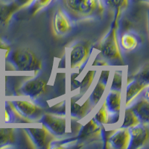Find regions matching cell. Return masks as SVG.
I'll return each mask as SVG.
<instances>
[{"label": "cell", "mask_w": 149, "mask_h": 149, "mask_svg": "<svg viewBox=\"0 0 149 149\" xmlns=\"http://www.w3.org/2000/svg\"><path fill=\"white\" fill-rule=\"evenodd\" d=\"M61 8L74 23L101 19L107 10L104 0H60Z\"/></svg>", "instance_id": "6da1fadb"}, {"label": "cell", "mask_w": 149, "mask_h": 149, "mask_svg": "<svg viewBox=\"0 0 149 149\" xmlns=\"http://www.w3.org/2000/svg\"><path fill=\"white\" fill-rule=\"evenodd\" d=\"M16 71L39 72L42 68V62L37 54L29 48H17L10 49L5 58Z\"/></svg>", "instance_id": "7a4b0ae2"}, {"label": "cell", "mask_w": 149, "mask_h": 149, "mask_svg": "<svg viewBox=\"0 0 149 149\" xmlns=\"http://www.w3.org/2000/svg\"><path fill=\"white\" fill-rule=\"evenodd\" d=\"M119 20V19H113L110 30L97 44L96 49L99 50L102 57L107 61L122 63L123 57L118 37Z\"/></svg>", "instance_id": "3957f363"}, {"label": "cell", "mask_w": 149, "mask_h": 149, "mask_svg": "<svg viewBox=\"0 0 149 149\" xmlns=\"http://www.w3.org/2000/svg\"><path fill=\"white\" fill-rule=\"evenodd\" d=\"M92 46L89 41H79L70 47L69 59L71 70H79L88 61L92 52Z\"/></svg>", "instance_id": "277c9868"}, {"label": "cell", "mask_w": 149, "mask_h": 149, "mask_svg": "<svg viewBox=\"0 0 149 149\" xmlns=\"http://www.w3.org/2000/svg\"><path fill=\"white\" fill-rule=\"evenodd\" d=\"M68 119L66 116L45 113L39 122L56 138L63 137L67 134Z\"/></svg>", "instance_id": "5b68a950"}, {"label": "cell", "mask_w": 149, "mask_h": 149, "mask_svg": "<svg viewBox=\"0 0 149 149\" xmlns=\"http://www.w3.org/2000/svg\"><path fill=\"white\" fill-rule=\"evenodd\" d=\"M10 102L18 113L29 122L39 120L45 113L44 109L32 101L20 98Z\"/></svg>", "instance_id": "8992f818"}, {"label": "cell", "mask_w": 149, "mask_h": 149, "mask_svg": "<svg viewBox=\"0 0 149 149\" xmlns=\"http://www.w3.org/2000/svg\"><path fill=\"white\" fill-rule=\"evenodd\" d=\"M105 148H111L114 149H129L130 144V129L125 127H119L107 132L105 136Z\"/></svg>", "instance_id": "52a82bcc"}, {"label": "cell", "mask_w": 149, "mask_h": 149, "mask_svg": "<svg viewBox=\"0 0 149 149\" xmlns=\"http://www.w3.org/2000/svg\"><path fill=\"white\" fill-rule=\"evenodd\" d=\"M26 133L34 147L40 149L50 148L52 142L56 137L42 125V127L26 128Z\"/></svg>", "instance_id": "ba28073f"}, {"label": "cell", "mask_w": 149, "mask_h": 149, "mask_svg": "<svg viewBox=\"0 0 149 149\" xmlns=\"http://www.w3.org/2000/svg\"><path fill=\"white\" fill-rule=\"evenodd\" d=\"M74 25V21L62 8L56 10L53 18V31L56 37L66 36L72 30Z\"/></svg>", "instance_id": "9c48e42d"}, {"label": "cell", "mask_w": 149, "mask_h": 149, "mask_svg": "<svg viewBox=\"0 0 149 149\" xmlns=\"http://www.w3.org/2000/svg\"><path fill=\"white\" fill-rule=\"evenodd\" d=\"M47 88V81L44 78L39 76H35L27 80L19 87V93L21 95L26 97L36 99L46 92Z\"/></svg>", "instance_id": "30bf717a"}, {"label": "cell", "mask_w": 149, "mask_h": 149, "mask_svg": "<svg viewBox=\"0 0 149 149\" xmlns=\"http://www.w3.org/2000/svg\"><path fill=\"white\" fill-rule=\"evenodd\" d=\"M130 144L129 148L139 149L144 147L148 143L149 131L148 125L139 124L130 128Z\"/></svg>", "instance_id": "8fae6325"}, {"label": "cell", "mask_w": 149, "mask_h": 149, "mask_svg": "<svg viewBox=\"0 0 149 149\" xmlns=\"http://www.w3.org/2000/svg\"><path fill=\"white\" fill-rule=\"evenodd\" d=\"M149 82L144 81L137 78H133L132 80L128 81L126 86L125 93V107H129L133 102L139 97L142 92L148 88Z\"/></svg>", "instance_id": "7c38bea8"}, {"label": "cell", "mask_w": 149, "mask_h": 149, "mask_svg": "<svg viewBox=\"0 0 149 149\" xmlns=\"http://www.w3.org/2000/svg\"><path fill=\"white\" fill-rule=\"evenodd\" d=\"M101 136H103L102 125H99L94 119V118H93L82 127V128L80 130L79 134L75 139L89 141L101 137Z\"/></svg>", "instance_id": "4fadbf2b"}, {"label": "cell", "mask_w": 149, "mask_h": 149, "mask_svg": "<svg viewBox=\"0 0 149 149\" xmlns=\"http://www.w3.org/2000/svg\"><path fill=\"white\" fill-rule=\"evenodd\" d=\"M122 90H110L105 98L104 103L107 110L112 115L120 116L122 110Z\"/></svg>", "instance_id": "5bb4252c"}, {"label": "cell", "mask_w": 149, "mask_h": 149, "mask_svg": "<svg viewBox=\"0 0 149 149\" xmlns=\"http://www.w3.org/2000/svg\"><path fill=\"white\" fill-rule=\"evenodd\" d=\"M18 10L19 8L13 1L0 2V27H7Z\"/></svg>", "instance_id": "9a60e30c"}, {"label": "cell", "mask_w": 149, "mask_h": 149, "mask_svg": "<svg viewBox=\"0 0 149 149\" xmlns=\"http://www.w3.org/2000/svg\"><path fill=\"white\" fill-rule=\"evenodd\" d=\"M119 42L121 49L125 52H131L139 46L141 40L136 33L129 31L121 34Z\"/></svg>", "instance_id": "2e32d148"}, {"label": "cell", "mask_w": 149, "mask_h": 149, "mask_svg": "<svg viewBox=\"0 0 149 149\" xmlns=\"http://www.w3.org/2000/svg\"><path fill=\"white\" fill-rule=\"evenodd\" d=\"M93 108V107L90 103L89 98L81 105L79 104L77 102V100L72 98L70 101V116L72 119L80 120V119L84 118L88 114L89 112H90L91 109Z\"/></svg>", "instance_id": "e0dca14e"}, {"label": "cell", "mask_w": 149, "mask_h": 149, "mask_svg": "<svg viewBox=\"0 0 149 149\" xmlns=\"http://www.w3.org/2000/svg\"><path fill=\"white\" fill-rule=\"evenodd\" d=\"M132 110L137 116L141 123L148 125L149 123V102L148 98L142 96L138 102H135L131 107Z\"/></svg>", "instance_id": "ac0fdd59"}, {"label": "cell", "mask_w": 149, "mask_h": 149, "mask_svg": "<svg viewBox=\"0 0 149 149\" xmlns=\"http://www.w3.org/2000/svg\"><path fill=\"white\" fill-rule=\"evenodd\" d=\"M14 128H0V149L14 148L17 136Z\"/></svg>", "instance_id": "d6986e66"}, {"label": "cell", "mask_w": 149, "mask_h": 149, "mask_svg": "<svg viewBox=\"0 0 149 149\" xmlns=\"http://www.w3.org/2000/svg\"><path fill=\"white\" fill-rule=\"evenodd\" d=\"M94 119L98 122L99 125H107V124H115L118 122L119 119V116L112 115L109 110H107L104 102L102 104V107L97 112L95 116L93 117Z\"/></svg>", "instance_id": "ffe728a7"}, {"label": "cell", "mask_w": 149, "mask_h": 149, "mask_svg": "<svg viewBox=\"0 0 149 149\" xmlns=\"http://www.w3.org/2000/svg\"><path fill=\"white\" fill-rule=\"evenodd\" d=\"M3 121L5 123H14V122H29L22 118L18 112L15 110L10 101H5L3 113Z\"/></svg>", "instance_id": "44dd1931"}, {"label": "cell", "mask_w": 149, "mask_h": 149, "mask_svg": "<svg viewBox=\"0 0 149 149\" xmlns=\"http://www.w3.org/2000/svg\"><path fill=\"white\" fill-rule=\"evenodd\" d=\"M130 0H104L106 8L114 12V18L120 19L122 13L129 7Z\"/></svg>", "instance_id": "7402d4cb"}, {"label": "cell", "mask_w": 149, "mask_h": 149, "mask_svg": "<svg viewBox=\"0 0 149 149\" xmlns=\"http://www.w3.org/2000/svg\"><path fill=\"white\" fill-rule=\"evenodd\" d=\"M107 86V83H104V81H102V80L98 79L96 85L93 88V91H92L91 94H90V97H89L90 103H91L92 106L93 107H95L99 103L102 96H103L104 93Z\"/></svg>", "instance_id": "603a6c76"}, {"label": "cell", "mask_w": 149, "mask_h": 149, "mask_svg": "<svg viewBox=\"0 0 149 149\" xmlns=\"http://www.w3.org/2000/svg\"><path fill=\"white\" fill-rule=\"evenodd\" d=\"M141 124L140 120L136 115L134 110L131 107H126L125 110L124 112L123 116V122L121 127H125V128H131L133 127L138 125Z\"/></svg>", "instance_id": "cb8c5ba5"}, {"label": "cell", "mask_w": 149, "mask_h": 149, "mask_svg": "<svg viewBox=\"0 0 149 149\" xmlns=\"http://www.w3.org/2000/svg\"><path fill=\"white\" fill-rule=\"evenodd\" d=\"M97 74L96 69H93L86 73L84 78L80 83V90L79 93L81 95H84L86 92L88 91L90 88L92 84L93 83V81L95 79V77Z\"/></svg>", "instance_id": "d4e9b609"}, {"label": "cell", "mask_w": 149, "mask_h": 149, "mask_svg": "<svg viewBox=\"0 0 149 149\" xmlns=\"http://www.w3.org/2000/svg\"><path fill=\"white\" fill-rule=\"evenodd\" d=\"M54 0H34L29 7V13L31 16H35L43 9L49 7Z\"/></svg>", "instance_id": "484cf974"}, {"label": "cell", "mask_w": 149, "mask_h": 149, "mask_svg": "<svg viewBox=\"0 0 149 149\" xmlns=\"http://www.w3.org/2000/svg\"><path fill=\"white\" fill-rule=\"evenodd\" d=\"M122 78H123L122 70H115L113 77V80H112L111 81V84H110V90H122V83H123Z\"/></svg>", "instance_id": "4316f807"}, {"label": "cell", "mask_w": 149, "mask_h": 149, "mask_svg": "<svg viewBox=\"0 0 149 149\" xmlns=\"http://www.w3.org/2000/svg\"><path fill=\"white\" fill-rule=\"evenodd\" d=\"M52 113L61 116H66V104L65 101L60 102L50 108Z\"/></svg>", "instance_id": "83f0119b"}, {"label": "cell", "mask_w": 149, "mask_h": 149, "mask_svg": "<svg viewBox=\"0 0 149 149\" xmlns=\"http://www.w3.org/2000/svg\"><path fill=\"white\" fill-rule=\"evenodd\" d=\"M134 78H137V79L142 80L144 81L149 82V67L148 63L145 65L134 76Z\"/></svg>", "instance_id": "f1b7e54d"}, {"label": "cell", "mask_w": 149, "mask_h": 149, "mask_svg": "<svg viewBox=\"0 0 149 149\" xmlns=\"http://www.w3.org/2000/svg\"><path fill=\"white\" fill-rule=\"evenodd\" d=\"M10 49V46L8 44L6 41L0 39V60L2 57L5 59Z\"/></svg>", "instance_id": "f546056e"}, {"label": "cell", "mask_w": 149, "mask_h": 149, "mask_svg": "<svg viewBox=\"0 0 149 149\" xmlns=\"http://www.w3.org/2000/svg\"><path fill=\"white\" fill-rule=\"evenodd\" d=\"M34 0H13V2L19 7V10L27 8L31 5Z\"/></svg>", "instance_id": "4dcf8cb0"}, {"label": "cell", "mask_w": 149, "mask_h": 149, "mask_svg": "<svg viewBox=\"0 0 149 149\" xmlns=\"http://www.w3.org/2000/svg\"><path fill=\"white\" fill-rule=\"evenodd\" d=\"M110 70H103V71L101 72L100 77H99V79L102 80V81H104V83H108L109 78H110Z\"/></svg>", "instance_id": "1f68e13d"}, {"label": "cell", "mask_w": 149, "mask_h": 149, "mask_svg": "<svg viewBox=\"0 0 149 149\" xmlns=\"http://www.w3.org/2000/svg\"><path fill=\"white\" fill-rule=\"evenodd\" d=\"M0 121H1V103H0Z\"/></svg>", "instance_id": "d6a6232c"}, {"label": "cell", "mask_w": 149, "mask_h": 149, "mask_svg": "<svg viewBox=\"0 0 149 149\" xmlns=\"http://www.w3.org/2000/svg\"><path fill=\"white\" fill-rule=\"evenodd\" d=\"M2 1H3V0H0V2H2Z\"/></svg>", "instance_id": "836d02e7"}]
</instances>
